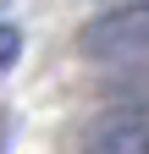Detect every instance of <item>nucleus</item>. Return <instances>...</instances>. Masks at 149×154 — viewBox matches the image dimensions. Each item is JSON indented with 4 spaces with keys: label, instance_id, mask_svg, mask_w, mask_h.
<instances>
[{
    "label": "nucleus",
    "instance_id": "nucleus-4",
    "mask_svg": "<svg viewBox=\"0 0 149 154\" xmlns=\"http://www.w3.org/2000/svg\"><path fill=\"white\" fill-rule=\"evenodd\" d=\"M17 44H22V38H17V28L6 22V28H0V66H11V61H17Z\"/></svg>",
    "mask_w": 149,
    "mask_h": 154
},
{
    "label": "nucleus",
    "instance_id": "nucleus-1",
    "mask_svg": "<svg viewBox=\"0 0 149 154\" xmlns=\"http://www.w3.org/2000/svg\"><path fill=\"white\" fill-rule=\"evenodd\" d=\"M78 50L88 61H110V66L149 61V0L144 6H105L100 17H88L78 28Z\"/></svg>",
    "mask_w": 149,
    "mask_h": 154
},
{
    "label": "nucleus",
    "instance_id": "nucleus-5",
    "mask_svg": "<svg viewBox=\"0 0 149 154\" xmlns=\"http://www.w3.org/2000/svg\"><path fill=\"white\" fill-rule=\"evenodd\" d=\"M105 6H144V0H105Z\"/></svg>",
    "mask_w": 149,
    "mask_h": 154
},
{
    "label": "nucleus",
    "instance_id": "nucleus-3",
    "mask_svg": "<svg viewBox=\"0 0 149 154\" xmlns=\"http://www.w3.org/2000/svg\"><path fill=\"white\" fill-rule=\"evenodd\" d=\"M105 94L116 105H149V61H133V66H116L105 77Z\"/></svg>",
    "mask_w": 149,
    "mask_h": 154
},
{
    "label": "nucleus",
    "instance_id": "nucleus-2",
    "mask_svg": "<svg viewBox=\"0 0 149 154\" xmlns=\"http://www.w3.org/2000/svg\"><path fill=\"white\" fill-rule=\"evenodd\" d=\"M83 154H149V105H110L83 121Z\"/></svg>",
    "mask_w": 149,
    "mask_h": 154
}]
</instances>
